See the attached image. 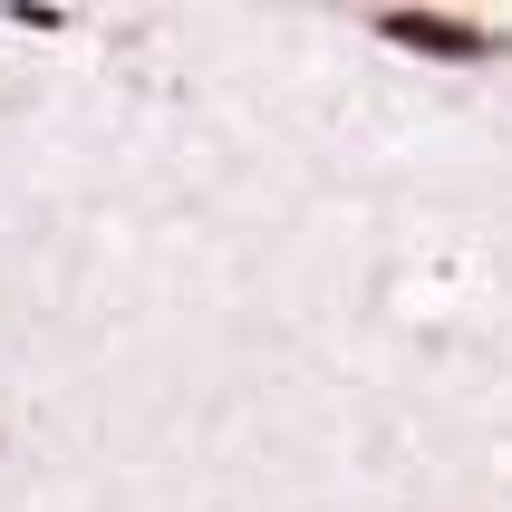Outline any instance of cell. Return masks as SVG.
Instances as JSON below:
<instances>
[{
  "label": "cell",
  "mask_w": 512,
  "mask_h": 512,
  "mask_svg": "<svg viewBox=\"0 0 512 512\" xmlns=\"http://www.w3.org/2000/svg\"><path fill=\"white\" fill-rule=\"evenodd\" d=\"M368 39H387L406 58H435V68H484V58L512 49V29L455 20V10H368Z\"/></svg>",
  "instance_id": "1"
},
{
  "label": "cell",
  "mask_w": 512,
  "mask_h": 512,
  "mask_svg": "<svg viewBox=\"0 0 512 512\" xmlns=\"http://www.w3.org/2000/svg\"><path fill=\"white\" fill-rule=\"evenodd\" d=\"M0 20L29 29V39H58V29H68V10H49V0H0Z\"/></svg>",
  "instance_id": "2"
}]
</instances>
